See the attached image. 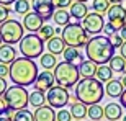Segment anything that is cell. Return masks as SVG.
Returning <instances> with one entry per match:
<instances>
[{
    "label": "cell",
    "instance_id": "obj_1",
    "mask_svg": "<svg viewBox=\"0 0 126 121\" xmlns=\"http://www.w3.org/2000/svg\"><path fill=\"white\" fill-rule=\"evenodd\" d=\"M38 65L33 59L28 57H16L13 60V64H10V79L15 85H20V87H30V85H34L38 77Z\"/></svg>",
    "mask_w": 126,
    "mask_h": 121
},
{
    "label": "cell",
    "instance_id": "obj_2",
    "mask_svg": "<svg viewBox=\"0 0 126 121\" xmlns=\"http://www.w3.org/2000/svg\"><path fill=\"white\" fill-rule=\"evenodd\" d=\"M85 54H87V59L95 62L97 65H103L108 64L111 57L115 56V47L110 43L107 36H102V34H97V36H92L90 41L87 43L85 46Z\"/></svg>",
    "mask_w": 126,
    "mask_h": 121
},
{
    "label": "cell",
    "instance_id": "obj_3",
    "mask_svg": "<svg viewBox=\"0 0 126 121\" xmlns=\"http://www.w3.org/2000/svg\"><path fill=\"white\" fill-rule=\"evenodd\" d=\"M105 97V87L95 77L92 79H80L75 85V98L77 102L84 103L87 106L98 105Z\"/></svg>",
    "mask_w": 126,
    "mask_h": 121
},
{
    "label": "cell",
    "instance_id": "obj_4",
    "mask_svg": "<svg viewBox=\"0 0 126 121\" xmlns=\"http://www.w3.org/2000/svg\"><path fill=\"white\" fill-rule=\"evenodd\" d=\"M61 38L64 39L65 46L69 47H77L80 49L82 46H87V43L90 41V34L84 30V26L75 21V23H69L67 26H64L61 33Z\"/></svg>",
    "mask_w": 126,
    "mask_h": 121
},
{
    "label": "cell",
    "instance_id": "obj_5",
    "mask_svg": "<svg viewBox=\"0 0 126 121\" xmlns=\"http://www.w3.org/2000/svg\"><path fill=\"white\" fill-rule=\"evenodd\" d=\"M54 74V79H56V84L59 87H64V89H70V87H75L77 82H79V67L70 62H59L56 65V69L52 70Z\"/></svg>",
    "mask_w": 126,
    "mask_h": 121
},
{
    "label": "cell",
    "instance_id": "obj_6",
    "mask_svg": "<svg viewBox=\"0 0 126 121\" xmlns=\"http://www.w3.org/2000/svg\"><path fill=\"white\" fill-rule=\"evenodd\" d=\"M5 102L8 105V108L12 111H18V110H25L26 105L30 103V93L26 92L25 87L20 85H12L8 87V90L3 95Z\"/></svg>",
    "mask_w": 126,
    "mask_h": 121
},
{
    "label": "cell",
    "instance_id": "obj_7",
    "mask_svg": "<svg viewBox=\"0 0 126 121\" xmlns=\"http://www.w3.org/2000/svg\"><path fill=\"white\" fill-rule=\"evenodd\" d=\"M23 33H25L23 25L16 20H7L5 23L0 25V36H2L3 44L13 46L15 43H20L23 39Z\"/></svg>",
    "mask_w": 126,
    "mask_h": 121
},
{
    "label": "cell",
    "instance_id": "obj_8",
    "mask_svg": "<svg viewBox=\"0 0 126 121\" xmlns=\"http://www.w3.org/2000/svg\"><path fill=\"white\" fill-rule=\"evenodd\" d=\"M43 49H44V41L34 33H30V34L23 36V39L20 41V51H21L23 57H28V59L41 57Z\"/></svg>",
    "mask_w": 126,
    "mask_h": 121
},
{
    "label": "cell",
    "instance_id": "obj_9",
    "mask_svg": "<svg viewBox=\"0 0 126 121\" xmlns=\"http://www.w3.org/2000/svg\"><path fill=\"white\" fill-rule=\"evenodd\" d=\"M69 92L64 87H59V85H54L49 92L46 93V102L51 108H64L67 103H69Z\"/></svg>",
    "mask_w": 126,
    "mask_h": 121
},
{
    "label": "cell",
    "instance_id": "obj_10",
    "mask_svg": "<svg viewBox=\"0 0 126 121\" xmlns=\"http://www.w3.org/2000/svg\"><path fill=\"white\" fill-rule=\"evenodd\" d=\"M82 26L89 34H100L103 31V26H105V18L103 15L97 13V12H90L84 20H82Z\"/></svg>",
    "mask_w": 126,
    "mask_h": 121
},
{
    "label": "cell",
    "instance_id": "obj_11",
    "mask_svg": "<svg viewBox=\"0 0 126 121\" xmlns=\"http://www.w3.org/2000/svg\"><path fill=\"white\" fill-rule=\"evenodd\" d=\"M107 16H108V23L111 25L116 31H120L121 26L126 23V10L121 7V3L120 5H111L107 12Z\"/></svg>",
    "mask_w": 126,
    "mask_h": 121
},
{
    "label": "cell",
    "instance_id": "obj_12",
    "mask_svg": "<svg viewBox=\"0 0 126 121\" xmlns=\"http://www.w3.org/2000/svg\"><path fill=\"white\" fill-rule=\"evenodd\" d=\"M31 7H33V12L36 15H39L43 20L52 18V15L56 12L54 0H31Z\"/></svg>",
    "mask_w": 126,
    "mask_h": 121
},
{
    "label": "cell",
    "instance_id": "obj_13",
    "mask_svg": "<svg viewBox=\"0 0 126 121\" xmlns=\"http://www.w3.org/2000/svg\"><path fill=\"white\" fill-rule=\"evenodd\" d=\"M54 84H56V79H54V74H52L51 70H43V72H39L36 77V82H34V90H38V92H49V90L54 87Z\"/></svg>",
    "mask_w": 126,
    "mask_h": 121
},
{
    "label": "cell",
    "instance_id": "obj_14",
    "mask_svg": "<svg viewBox=\"0 0 126 121\" xmlns=\"http://www.w3.org/2000/svg\"><path fill=\"white\" fill-rule=\"evenodd\" d=\"M23 28L28 30L30 33H36L39 31V30L43 28V25H44V20L39 16V15H36L34 12H30V13H26L23 16Z\"/></svg>",
    "mask_w": 126,
    "mask_h": 121
},
{
    "label": "cell",
    "instance_id": "obj_15",
    "mask_svg": "<svg viewBox=\"0 0 126 121\" xmlns=\"http://www.w3.org/2000/svg\"><path fill=\"white\" fill-rule=\"evenodd\" d=\"M56 115L54 108H51L49 105H44V106H39L34 110L33 116H34V121H56Z\"/></svg>",
    "mask_w": 126,
    "mask_h": 121
},
{
    "label": "cell",
    "instance_id": "obj_16",
    "mask_svg": "<svg viewBox=\"0 0 126 121\" xmlns=\"http://www.w3.org/2000/svg\"><path fill=\"white\" fill-rule=\"evenodd\" d=\"M123 92H125V87H123L121 80H118V79H111L105 85V93L111 98H120L123 95Z\"/></svg>",
    "mask_w": 126,
    "mask_h": 121
},
{
    "label": "cell",
    "instance_id": "obj_17",
    "mask_svg": "<svg viewBox=\"0 0 126 121\" xmlns=\"http://www.w3.org/2000/svg\"><path fill=\"white\" fill-rule=\"evenodd\" d=\"M16 59V49L15 46L10 44H2L0 46V64H13V60Z\"/></svg>",
    "mask_w": 126,
    "mask_h": 121
},
{
    "label": "cell",
    "instance_id": "obj_18",
    "mask_svg": "<svg viewBox=\"0 0 126 121\" xmlns=\"http://www.w3.org/2000/svg\"><path fill=\"white\" fill-rule=\"evenodd\" d=\"M62 56H64V60L65 62H70V64H74L79 67L82 62H84V59H82V54H80V51L77 49V47H65L64 52H62Z\"/></svg>",
    "mask_w": 126,
    "mask_h": 121
},
{
    "label": "cell",
    "instance_id": "obj_19",
    "mask_svg": "<svg viewBox=\"0 0 126 121\" xmlns=\"http://www.w3.org/2000/svg\"><path fill=\"white\" fill-rule=\"evenodd\" d=\"M97 69H98V65L95 64V62L87 59L79 65V74H80L82 79H92V77H95V74H97Z\"/></svg>",
    "mask_w": 126,
    "mask_h": 121
},
{
    "label": "cell",
    "instance_id": "obj_20",
    "mask_svg": "<svg viewBox=\"0 0 126 121\" xmlns=\"http://www.w3.org/2000/svg\"><path fill=\"white\" fill-rule=\"evenodd\" d=\"M46 47H47V51L51 52V54L57 56V54H62L67 46H65L64 39H62L61 36H54L52 39H49V41L46 43Z\"/></svg>",
    "mask_w": 126,
    "mask_h": 121
},
{
    "label": "cell",
    "instance_id": "obj_21",
    "mask_svg": "<svg viewBox=\"0 0 126 121\" xmlns=\"http://www.w3.org/2000/svg\"><path fill=\"white\" fill-rule=\"evenodd\" d=\"M70 18H75L77 21L79 20H84L87 15H89V7H87V3H80V2H75V3L70 5Z\"/></svg>",
    "mask_w": 126,
    "mask_h": 121
},
{
    "label": "cell",
    "instance_id": "obj_22",
    "mask_svg": "<svg viewBox=\"0 0 126 121\" xmlns=\"http://www.w3.org/2000/svg\"><path fill=\"white\" fill-rule=\"evenodd\" d=\"M123 113V106L120 103H108L105 106V118L108 121H118L121 118Z\"/></svg>",
    "mask_w": 126,
    "mask_h": 121
},
{
    "label": "cell",
    "instance_id": "obj_23",
    "mask_svg": "<svg viewBox=\"0 0 126 121\" xmlns=\"http://www.w3.org/2000/svg\"><path fill=\"white\" fill-rule=\"evenodd\" d=\"M87 110H89L87 105H84V103H80V102H74L72 106H70V115H72L74 120H80L82 121L85 116H87Z\"/></svg>",
    "mask_w": 126,
    "mask_h": 121
},
{
    "label": "cell",
    "instance_id": "obj_24",
    "mask_svg": "<svg viewBox=\"0 0 126 121\" xmlns=\"http://www.w3.org/2000/svg\"><path fill=\"white\" fill-rule=\"evenodd\" d=\"M95 79L100 80V82H110L113 79V70L110 69V65L108 64H103V65H98L97 69V74H95Z\"/></svg>",
    "mask_w": 126,
    "mask_h": 121
},
{
    "label": "cell",
    "instance_id": "obj_25",
    "mask_svg": "<svg viewBox=\"0 0 126 121\" xmlns=\"http://www.w3.org/2000/svg\"><path fill=\"white\" fill-rule=\"evenodd\" d=\"M52 20L57 26H67L70 23V13L67 10H56L52 15Z\"/></svg>",
    "mask_w": 126,
    "mask_h": 121
},
{
    "label": "cell",
    "instance_id": "obj_26",
    "mask_svg": "<svg viewBox=\"0 0 126 121\" xmlns=\"http://www.w3.org/2000/svg\"><path fill=\"white\" fill-rule=\"evenodd\" d=\"M39 64L44 70H51V69H56L57 65V60H56V56L51 54V52H47V54H43L39 57Z\"/></svg>",
    "mask_w": 126,
    "mask_h": 121
},
{
    "label": "cell",
    "instance_id": "obj_27",
    "mask_svg": "<svg viewBox=\"0 0 126 121\" xmlns=\"http://www.w3.org/2000/svg\"><path fill=\"white\" fill-rule=\"evenodd\" d=\"M108 65H110V69H111L113 72H116V74H121V72L126 70V60L123 59L121 56H113L111 60L108 62Z\"/></svg>",
    "mask_w": 126,
    "mask_h": 121
},
{
    "label": "cell",
    "instance_id": "obj_28",
    "mask_svg": "<svg viewBox=\"0 0 126 121\" xmlns=\"http://www.w3.org/2000/svg\"><path fill=\"white\" fill-rule=\"evenodd\" d=\"M44 103H46V95H44L43 92H38V90H34V92L30 93V105H31L33 108L44 106Z\"/></svg>",
    "mask_w": 126,
    "mask_h": 121
},
{
    "label": "cell",
    "instance_id": "obj_29",
    "mask_svg": "<svg viewBox=\"0 0 126 121\" xmlns=\"http://www.w3.org/2000/svg\"><path fill=\"white\" fill-rule=\"evenodd\" d=\"M87 116L90 120H102L105 116V108L100 106V103L98 105H90L89 110H87Z\"/></svg>",
    "mask_w": 126,
    "mask_h": 121
},
{
    "label": "cell",
    "instance_id": "obj_30",
    "mask_svg": "<svg viewBox=\"0 0 126 121\" xmlns=\"http://www.w3.org/2000/svg\"><path fill=\"white\" fill-rule=\"evenodd\" d=\"M38 36L41 38L43 41H49V39H52V38L56 36V28H52V26H49V25H43V28L38 31Z\"/></svg>",
    "mask_w": 126,
    "mask_h": 121
},
{
    "label": "cell",
    "instance_id": "obj_31",
    "mask_svg": "<svg viewBox=\"0 0 126 121\" xmlns=\"http://www.w3.org/2000/svg\"><path fill=\"white\" fill-rule=\"evenodd\" d=\"M12 120L13 121H34V116H33L31 111H28L25 108V110H18V111L12 113Z\"/></svg>",
    "mask_w": 126,
    "mask_h": 121
},
{
    "label": "cell",
    "instance_id": "obj_32",
    "mask_svg": "<svg viewBox=\"0 0 126 121\" xmlns=\"http://www.w3.org/2000/svg\"><path fill=\"white\" fill-rule=\"evenodd\" d=\"M110 7H111V5H110L108 0H92V10L97 12V13H100V15L107 13Z\"/></svg>",
    "mask_w": 126,
    "mask_h": 121
},
{
    "label": "cell",
    "instance_id": "obj_33",
    "mask_svg": "<svg viewBox=\"0 0 126 121\" xmlns=\"http://www.w3.org/2000/svg\"><path fill=\"white\" fill-rule=\"evenodd\" d=\"M30 8H31V3H30L28 0H16V2L13 3L15 13L26 15V13H30Z\"/></svg>",
    "mask_w": 126,
    "mask_h": 121
},
{
    "label": "cell",
    "instance_id": "obj_34",
    "mask_svg": "<svg viewBox=\"0 0 126 121\" xmlns=\"http://www.w3.org/2000/svg\"><path fill=\"white\" fill-rule=\"evenodd\" d=\"M72 115H70V110H65V108H61L56 115V121H72Z\"/></svg>",
    "mask_w": 126,
    "mask_h": 121
},
{
    "label": "cell",
    "instance_id": "obj_35",
    "mask_svg": "<svg viewBox=\"0 0 126 121\" xmlns=\"http://www.w3.org/2000/svg\"><path fill=\"white\" fill-rule=\"evenodd\" d=\"M108 39H110V43L113 44V47H115V49H118V47H121V46H123V43H125V41L121 39V36L118 34V33H115V34H113V36H110Z\"/></svg>",
    "mask_w": 126,
    "mask_h": 121
},
{
    "label": "cell",
    "instance_id": "obj_36",
    "mask_svg": "<svg viewBox=\"0 0 126 121\" xmlns=\"http://www.w3.org/2000/svg\"><path fill=\"white\" fill-rule=\"evenodd\" d=\"M8 15H10V8L8 7H5V5H0V25L5 23L8 18Z\"/></svg>",
    "mask_w": 126,
    "mask_h": 121
},
{
    "label": "cell",
    "instance_id": "obj_37",
    "mask_svg": "<svg viewBox=\"0 0 126 121\" xmlns=\"http://www.w3.org/2000/svg\"><path fill=\"white\" fill-rule=\"evenodd\" d=\"M72 3H74V0H54V5H56L57 10H65Z\"/></svg>",
    "mask_w": 126,
    "mask_h": 121
},
{
    "label": "cell",
    "instance_id": "obj_38",
    "mask_svg": "<svg viewBox=\"0 0 126 121\" xmlns=\"http://www.w3.org/2000/svg\"><path fill=\"white\" fill-rule=\"evenodd\" d=\"M8 111H10V108L7 105V102H5V98L0 97V116H7Z\"/></svg>",
    "mask_w": 126,
    "mask_h": 121
},
{
    "label": "cell",
    "instance_id": "obj_39",
    "mask_svg": "<svg viewBox=\"0 0 126 121\" xmlns=\"http://www.w3.org/2000/svg\"><path fill=\"white\" fill-rule=\"evenodd\" d=\"M103 31H105V36H107V38L113 36L115 33H118L116 30H115V28H113V26H111V25L108 23V21H107V23H105V26H103Z\"/></svg>",
    "mask_w": 126,
    "mask_h": 121
},
{
    "label": "cell",
    "instance_id": "obj_40",
    "mask_svg": "<svg viewBox=\"0 0 126 121\" xmlns=\"http://www.w3.org/2000/svg\"><path fill=\"white\" fill-rule=\"evenodd\" d=\"M7 90H8V84H7V80H5L3 77H0V97H3Z\"/></svg>",
    "mask_w": 126,
    "mask_h": 121
},
{
    "label": "cell",
    "instance_id": "obj_41",
    "mask_svg": "<svg viewBox=\"0 0 126 121\" xmlns=\"http://www.w3.org/2000/svg\"><path fill=\"white\" fill-rule=\"evenodd\" d=\"M7 75H10V65L7 64H0V77H7Z\"/></svg>",
    "mask_w": 126,
    "mask_h": 121
},
{
    "label": "cell",
    "instance_id": "obj_42",
    "mask_svg": "<svg viewBox=\"0 0 126 121\" xmlns=\"http://www.w3.org/2000/svg\"><path fill=\"white\" fill-rule=\"evenodd\" d=\"M118 34L121 36V39H123V41H126V23H125V25L121 26V30L118 31Z\"/></svg>",
    "mask_w": 126,
    "mask_h": 121
},
{
    "label": "cell",
    "instance_id": "obj_43",
    "mask_svg": "<svg viewBox=\"0 0 126 121\" xmlns=\"http://www.w3.org/2000/svg\"><path fill=\"white\" fill-rule=\"evenodd\" d=\"M120 56H121V57H123V59H125V60H126V41H125V43H123V46H121V47H120Z\"/></svg>",
    "mask_w": 126,
    "mask_h": 121
},
{
    "label": "cell",
    "instance_id": "obj_44",
    "mask_svg": "<svg viewBox=\"0 0 126 121\" xmlns=\"http://www.w3.org/2000/svg\"><path fill=\"white\" fill-rule=\"evenodd\" d=\"M120 105H121L123 108H126V89H125V92H123V95L120 97Z\"/></svg>",
    "mask_w": 126,
    "mask_h": 121
},
{
    "label": "cell",
    "instance_id": "obj_45",
    "mask_svg": "<svg viewBox=\"0 0 126 121\" xmlns=\"http://www.w3.org/2000/svg\"><path fill=\"white\" fill-rule=\"evenodd\" d=\"M16 0H0V5H5V7H8V5L15 3Z\"/></svg>",
    "mask_w": 126,
    "mask_h": 121
},
{
    "label": "cell",
    "instance_id": "obj_46",
    "mask_svg": "<svg viewBox=\"0 0 126 121\" xmlns=\"http://www.w3.org/2000/svg\"><path fill=\"white\" fill-rule=\"evenodd\" d=\"M110 3H113V5H120V3H123V0H108Z\"/></svg>",
    "mask_w": 126,
    "mask_h": 121
},
{
    "label": "cell",
    "instance_id": "obj_47",
    "mask_svg": "<svg viewBox=\"0 0 126 121\" xmlns=\"http://www.w3.org/2000/svg\"><path fill=\"white\" fill-rule=\"evenodd\" d=\"M0 121H13V120H12V118L7 115V116H0Z\"/></svg>",
    "mask_w": 126,
    "mask_h": 121
},
{
    "label": "cell",
    "instance_id": "obj_48",
    "mask_svg": "<svg viewBox=\"0 0 126 121\" xmlns=\"http://www.w3.org/2000/svg\"><path fill=\"white\" fill-rule=\"evenodd\" d=\"M121 84H123V87H125V89H126V75H125V77H123V79H121Z\"/></svg>",
    "mask_w": 126,
    "mask_h": 121
},
{
    "label": "cell",
    "instance_id": "obj_49",
    "mask_svg": "<svg viewBox=\"0 0 126 121\" xmlns=\"http://www.w3.org/2000/svg\"><path fill=\"white\" fill-rule=\"evenodd\" d=\"M74 2H80V3H87L89 0H74Z\"/></svg>",
    "mask_w": 126,
    "mask_h": 121
},
{
    "label": "cell",
    "instance_id": "obj_50",
    "mask_svg": "<svg viewBox=\"0 0 126 121\" xmlns=\"http://www.w3.org/2000/svg\"><path fill=\"white\" fill-rule=\"evenodd\" d=\"M121 7H123V8L126 10V2H123V5H121Z\"/></svg>",
    "mask_w": 126,
    "mask_h": 121
},
{
    "label": "cell",
    "instance_id": "obj_51",
    "mask_svg": "<svg viewBox=\"0 0 126 121\" xmlns=\"http://www.w3.org/2000/svg\"><path fill=\"white\" fill-rule=\"evenodd\" d=\"M2 44H3V41H2V36H0V46H2Z\"/></svg>",
    "mask_w": 126,
    "mask_h": 121
},
{
    "label": "cell",
    "instance_id": "obj_52",
    "mask_svg": "<svg viewBox=\"0 0 126 121\" xmlns=\"http://www.w3.org/2000/svg\"><path fill=\"white\" fill-rule=\"evenodd\" d=\"M123 121H126V115H125V116H123Z\"/></svg>",
    "mask_w": 126,
    "mask_h": 121
},
{
    "label": "cell",
    "instance_id": "obj_53",
    "mask_svg": "<svg viewBox=\"0 0 126 121\" xmlns=\"http://www.w3.org/2000/svg\"><path fill=\"white\" fill-rule=\"evenodd\" d=\"M90 121H102V120H90Z\"/></svg>",
    "mask_w": 126,
    "mask_h": 121
},
{
    "label": "cell",
    "instance_id": "obj_54",
    "mask_svg": "<svg viewBox=\"0 0 126 121\" xmlns=\"http://www.w3.org/2000/svg\"><path fill=\"white\" fill-rule=\"evenodd\" d=\"M75 121H80V120H75Z\"/></svg>",
    "mask_w": 126,
    "mask_h": 121
}]
</instances>
